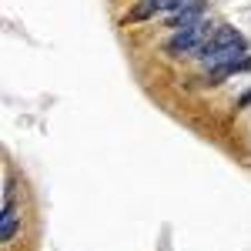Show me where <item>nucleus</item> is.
<instances>
[{"mask_svg": "<svg viewBox=\"0 0 251 251\" xmlns=\"http://www.w3.org/2000/svg\"><path fill=\"white\" fill-rule=\"evenodd\" d=\"M14 231H17V204H14V201H7V204H3V225H0V238H3V241H10V238H14Z\"/></svg>", "mask_w": 251, "mask_h": 251, "instance_id": "nucleus-5", "label": "nucleus"}, {"mask_svg": "<svg viewBox=\"0 0 251 251\" xmlns=\"http://www.w3.org/2000/svg\"><path fill=\"white\" fill-rule=\"evenodd\" d=\"M231 74H251V57H238V60L221 64V67H211V84H218V80H225V77H231Z\"/></svg>", "mask_w": 251, "mask_h": 251, "instance_id": "nucleus-4", "label": "nucleus"}, {"mask_svg": "<svg viewBox=\"0 0 251 251\" xmlns=\"http://www.w3.org/2000/svg\"><path fill=\"white\" fill-rule=\"evenodd\" d=\"M245 50H248V40L241 37L234 27H218L211 37L194 50V57L201 60V64H208V67H221L228 60L245 57Z\"/></svg>", "mask_w": 251, "mask_h": 251, "instance_id": "nucleus-1", "label": "nucleus"}, {"mask_svg": "<svg viewBox=\"0 0 251 251\" xmlns=\"http://www.w3.org/2000/svg\"><path fill=\"white\" fill-rule=\"evenodd\" d=\"M201 17H204V0H188L181 10H174L171 17H168V27H174V30H184V27L198 24Z\"/></svg>", "mask_w": 251, "mask_h": 251, "instance_id": "nucleus-3", "label": "nucleus"}, {"mask_svg": "<svg viewBox=\"0 0 251 251\" xmlns=\"http://www.w3.org/2000/svg\"><path fill=\"white\" fill-rule=\"evenodd\" d=\"M184 3H188V0H148V7H151V10H181V7H184Z\"/></svg>", "mask_w": 251, "mask_h": 251, "instance_id": "nucleus-6", "label": "nucleus"}, {"mask_svg": "<svg viewBox=\"0 0 251 251\" xmlns=\"http://www.w3.org/2000/svg\"><path fill=\"white\" fill-rule=\"evenodd\" d=\"M211 24H204V20H198L191 27H184V30H174V37L164 44V50L171 54V57H181V54H188V50H198L204 40L211 37Z\"/></svg>", "mask_w": 251, "mask_h": 251, "instance_id": "nucleus-2", "label": "nucleus"}]
</instances>
